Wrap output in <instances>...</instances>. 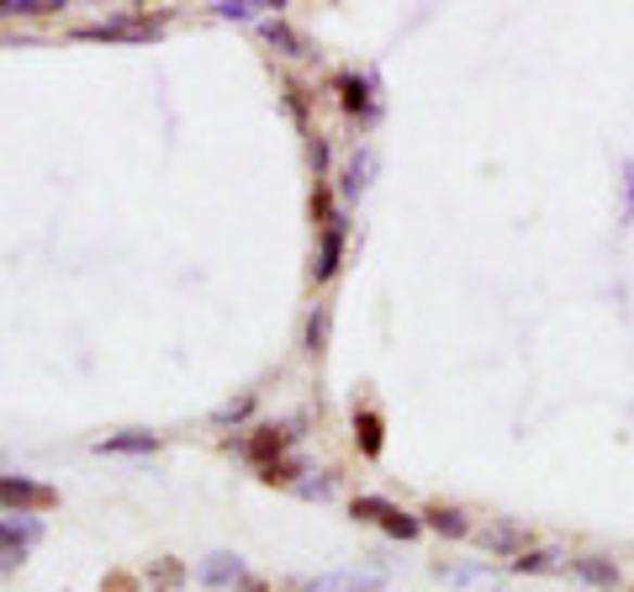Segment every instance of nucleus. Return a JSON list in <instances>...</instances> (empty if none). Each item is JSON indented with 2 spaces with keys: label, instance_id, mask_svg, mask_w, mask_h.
I'll list each match as a JSON object with an SVG mask.
<instances>
[{
  "label": "nucleus",
  "instance_id": "f257e3e1",
  "mask_svg": "<svg viewBox=\"0 0 634 592\" xmlns=\"http://www.w3.org/2000/svg\"><path fill=\"white\" fill-rule=\"evenodd\" d=\"M313 212H317V223H322V249H317V280H328L333 270H339V260H344V217L333 212L328 191H317V197H313Z\"/></svg>",
  "mask_w": 634,
  "mask_h": 592
},
{
  "label": "nucleus",
  "instance_id": "f03ea898",
  "mask_svg": "<svg viewBox=\"0 0 634 592\" xmlns=\"http://www.w3.org/2000/svg\"><path fill=\"white\" fill-rule=\"evenodd\" d=\"M355 518H365V524H376V529H386L392 540H413L423 524L418 518H407L402 508H392V503H381V497H359L355 503Z\"/></svg>",
  "mask_w": 634,
  "mask_h": 592
},
{
  "label": "nucleus",
  "instance_id": "7ed1b4c3",
  "mask_svg": "<svg viewBox=\"0 0 634 592\" xmlns=\"http://www.w3.org/2000/svg\"><path fill=\"white\" fill-rule=\"evenodd\" d=\"M0 503L5 508H53L59 503V492L53 487H42V481H27V476H0Z\"/></svg>",
  "mask_w": 634,
  "mask_h": 592
},
{
  "label": "nucleus",
  "instance_id": "20e7f679",
  "mask_svg": "<svg viewBox=\"0 0 634 592\" xmlns=\"http://www.w3.org/2000/svg\"><path fill=\"white\" fill-rule=\"evenodd\" d=\"M38 540V524H22V518H5L0 524V566H16L22 555H27V545Z\"/></svg>",
  "mask_w": 634,
  "mask_h": 592
},
{
  "label": "nucleus",
  "instance_id": "39448f33",
  "mask_svg": "<svg viewBox=\"0 0 634 592\" xmlns=\"http://www.w3.org/2000/svg\"><path fill=\"white\" fill-rule=\"evenodd\" d=\"M201 582H206V588H233V582H249V577H243V560L212 555V560H201Z\"/></svg>",
  "mask_w": 634,
  "mask_h": 592
},
{
  "label": "nucleus",
  "instance_id": "423d86ee",
  "mask_svg": "<svg viewBox=\"0 0 634 592\" xmlns=\"http://www.w3.org/2000/svg\"><path fill=\"white\" fill-rule=\"evenodd\" d=\"M481 540H486L492 551L513 555V560L529 551V534H523V529H513V524H486V529H481Z\"/></svg>",
  "mask_w": 634,
  "mask_h": 592
},
{
  "label": "nucleus",
  "instance_id": "0eeeda50",
  "mask_svg": "<svg viewBox=\"0 0 634 592\" xmlns=\"http://www.w3.org/2000/svg\"><path fill=\"white\" fill-rule=\"evenodd\" d=\"M571 577H582V582H593V588H613V582H619L613 560H603V555H576V560H571Z\"/></svg>",
  "mask_w": 634,
  "mask_h": 592
},
{
  "label": "nucleus",
  "instance_id": "6e6552de",
  "mask_svg": "<svg viewBox=\"0 0 634 592\" xmlns=\"http://www.w3.org/2000/svg\"><path fill=\"white\" fill-rule=\"evenodd\" d=\"M429 529L449 534V540H466L471 534V518L460 514V508H429Z\"/></svg>",
  "mask_w": 634,
  "mask_h": 592
},
{
  "label": "nucleus",
  "instance_id": "1a4fd4ad",
  "mask_svg": "<svg viewBox=\"0 0 634 592\" xmlns=\"http://www.w3.org/2000/svg\"><path fill=\"white\" fill-rule=\"evenodd\" d=\"M513 566L518 571H560V566H566V555L560 551H523Z\"/></svg>",
  "mask_w": 634,
  "mask_h": 592
},
{
  "label": "nucleus",
  "instance_id": "9d476101",
  "mask_svg": "<svg viewBox=\"0 0 634 592\" xmlns=\"http://www.w3.org/2000/svg\"><path fill=\"white\" fill-rule=\"evenodd\" d=\"M355 434H359V450H365V455H376V450H381V418H376V413H359Z\"/></svg>",
  "mask_w": 634,
  "mask_h": 592
},
{
  "label": "nucleus",
  "instance_id": "9b49d317",
  "mask_svg": "<svg viewBox=\"0 0 634 592\" xmlns=\"http://www.w3.org/2000/svg\"><path fill=\"white\" fill-rule=\"evenodd\" d=\"M339 90H344V106H350V112H365V106H370V85H365V79L344 75L339 79Z\"/></svg>",
  "mask_w": 634,
  "mask_h": 592
},
{
  "label": "nucleus",
  "instance_id": "f8f14e48",
  "mask_svg": "<svg viewBox=\"0 0 634 592\" xmlns=\"http://www.w3.org/2000/svg\"><path fill=\"white\" fill-rule=\"evenodd\" d=\"M154 582H158V588H175V582H180V566H175V560H158Z\"/></svg>",
  "mask_w": 634,
  "mask_h": 592
},
{
  "label": "nucleus",
  "instance_id": "ddd939ff",
  "mask_svg": "<svg viewBox=\"0 0 634 592\" xmlns=\"http://www.w3.org/2000/svg\"><path fill=\"white\" fill-rule=\"evenodd\" d=\"M106 450H154V439L149 434H132V439H112Z\"/></svg>",
  "mask_w": 634,
  "mask_h": 592
}]
</instances>
